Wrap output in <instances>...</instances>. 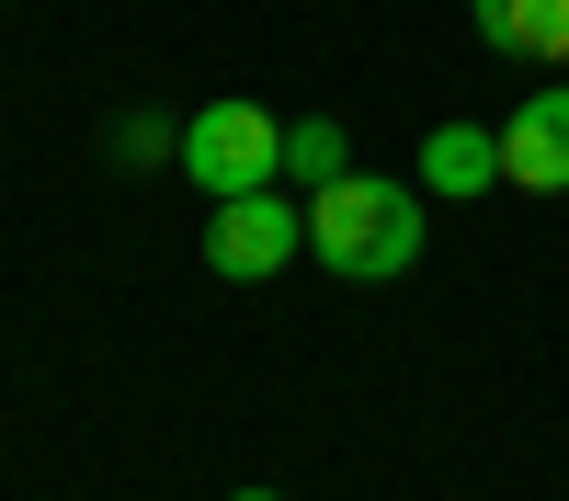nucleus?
<instances>
[{
	"mask_svg": "<svg viewBox=\"0 0 569 501\" xmlns=\"http://www.w3.org/2000/svg\"><path fill=\"white\" fill-rule=\"evenodd\" d=\"M433 240V217H421L410 182H376V171H342L308 194V251L319 273H342V285H399Z\"/></svg>",
	"mask_w": 569,
	"mask_h": 501,
	"instance_id": "obj_1",
	"label": "nucleus"
},
{
	"mask_svg": "<svg viewBox=\"0 0 569 501\" xmlns=\"http://www.w3.org/2000/svg\"><path fill=\"white\" fill-rule=\"evenodd\" d=\"M114 160H137V171H149V160H182V126H171V114H126V126H114Z\"/></svg>",
	"mask_w": 569,
	"mask_h": 501,
	"instance_id": "obj_8",
	"label": "nucleus"
},
{
	"mask_svg": "<svg viewBox=\"0 0 569 501\" xmlns=\"http://www.w3.org/2000/svg\"><path fill=\"white\" fill-rule=\"evenodd\" d=\"M228 501H284V490H228Z\"/></svg>",
	"mask_w": 569,
	"mask_h": 501,
	"instance_id": "obj_9",
	"label": "nucleus"
},
{
	"mask_svg": "<svg viewBox=\"0 0 569 501\" xmlns=\"http://www.w3.org/2000/svg\"><path fill=\"white\" fill-rule=\"evenodd\" d=\"M501 182L512 194H569V80L501 114Z\"/></svg>",
	"mask_w": 569,
	"mask_h": 501,
	"instance_id": "obj_4",
	"label": "nucleus"
},
{
	"mask_svg": "<svg viewBox=\"0 0 569 501\" xmlns=\"http://www.w3.org/2000/svg\"><path fill=\"white\" fill-rule=\"evenodd\" d=\"M342 171H353L342 114H297V126H284V182H297V194H319V182H342Z\"/></svg>",
	"mask_w": 569,
	"mask_h": 501,
	"instance_id": "obj_7",
	"label": "nucleus"
},
{
	"mask_svg": "<svg viewBox=\"0 0 569 501\" xmlns=\"http://www.w3.org/2000/svg\"><path fill=\"white\" fill-rule=\"evenodd\" d=\"M297 251H308V194H284V182L206 206V262L228 273V285H262V273H284Z\"/></svg>",
	"mask_w": 569,
	"mask_h": 501,
	"instance_id": "obj_3",
	"label": "nucleus"
},
{
	"mask_svg": "<svg viewBox=\"0 0 569 501\" xmlns=\"http://www.w3.org/2000/svg\"><path fill=\"white\" fill-rule=\"evenodd\" d=\"M182 171H194L206 206L284 182V114H262V103H206V114H182Z\"/></svg>",
	"mask_w": 569,
	"mask_h": 501,
	"instance_id": "obj_2",
	"label": "nucleus"
},
{
	"mask_svg": "<svg viewBox=\"0 0 569 501\" xmlns=\"http://www.w3.org/2000/svg\"><path fill=\"white\" fill-rule=\"evenodd\" d=\"M467 12H479V34L501 46V58L569 69V0H467Z\"/></svg>",
	"mask_w": 569,
	"mask_h": 501,
	"instance_id": "obj_6",
	"label": "nucleus"
},
{
	"mask_svg": "<svg viewBox=\"0 0 569 501\" xmlns=\"http://www.w3.org/2000/svg\"><path fill=\"white\" fill-rule=\"evenodd\" d=\"M421 194H433V206L501 194V126H433V137H421Z\"/></svg>",
	"mask_w": 569,
	"mask_h": 501,
	"instance_id": "obj_5",
	"label": "nucleus"
}]
</instances>
